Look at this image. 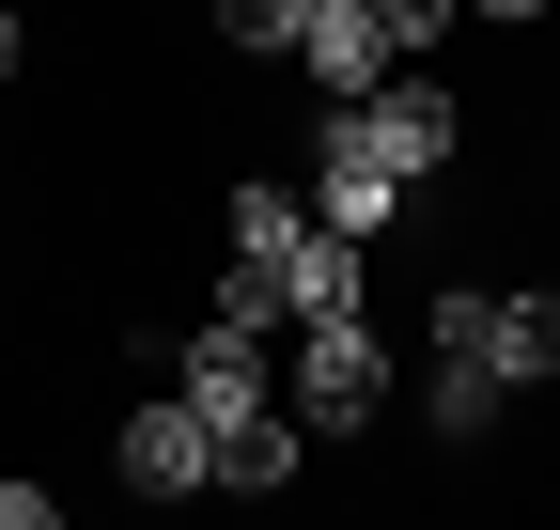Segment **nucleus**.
<instances>
[{"label":"nucleus","instance_id":"obj_9","mask_svg":"<svg viewBox=\"0 0 560 530\" xmlns=\"http://www.w3.org/2000/svg\"><path fill=\"white\" fill-rule=\"evenodd\" d=\"M296 32H312V0H219V47H249V62H296Z\"/></svg>","mask_w":560,"mask_h":530},{"label":"nucleus","instance_id":"obj_4","mask_svg":"<svg viewBox=\"0 0 560 530\" xmlns=\"http://www.w3.org/2000/svg\"><path fill=\"white\" fill-rule=\"evenodd\" d=\"M296 469H312V422H280V390L219 422V499H280Z\"/></svg>","mask_w":560,"mask_h":530},{"label":"nucleus","instance_id":"obj_8","mask_svg":"<svg viewBox=\"0 0 560 530\" xmlns=\"http://www.w3.org/2000/svg\"><path fill=\"white\" fill-rule=\"evenodd\" d=\"M482 422H499V359H452V344H436V437L467 452Z\"/></svg>","mask_w":560,"mask_h":530},{"label":"nucleus","instance_id":"obj_11","mask_svg":"<svg viewBox=\"0 0 560 530\" xmlns=\"http://www.w3.org/2000/svg\"><path fill=\"white\" fill-rule=\"evenodd\" d=\"M482 312H499V297H482V281H452L436 312H420V344H452V359H482Z\"/></svg>","mask_w":560,"mask_h":530},{"label":"nucleus","instance_id":"obj_7","mask_svg":"<svg viewBox=\"0 0 560 530\" xmlns=\"http://www.w3.org/2000/svg\"><path fill=\"white\" fill-rule=\"evenodd\" d=\"M482 359H499V390H545L560 375V281H514L482 312Z\"/></svg>","mask_w":560,"mask_h":530},{"label":"nucleus","instance_id":"obj_1","mask_svg":"<svg viewBox=\"0 0 560 530\" xmlns=\"http://www.w3.org/2000/svg\"><path fill=\"white\" fill-rule=\"evenodd\" d=\"M389 406V344H374V312H296V422L312 437H359Z\"/></svg>","mask_w":560,"mask_h":530},{"label":"nucleus","instance_id":"obj_6","mask_svg":"<svg viewBox=\"0 0 560 530\" xmlns=\"http://www.w3.org/2000/svg\"><path fill=\"white\" fill-rule=\"evenodd\" d=\"M280 312H374V250L312 219L296 250H280Z\"/></svg>","mask_w":560,"mask_h":530},{"label":"nucleus","instance_id":"obj_14","mask_svg":"<svg viewBox=\"0 0 560 530\" xmlns=\"http://www.w3.org/2000/svg\"><path fill=\"white\" fill-rule=\"evenodd\" d=\"M0 79H16V0H0Z\"/></svg>","mask_w":560,"mask_h":530},{"label":"nucleus","instance_id":"obj_3","mask_svg":"<svg viewBox=\"0 0 560 530\" xmlns=\"http://www.w3.org/2000/svg\"><path fill=\"white\" fill-rule=\"evenodd\" d=\"M389 62H405V47H389V16H374V0H312V32H296V79H312L327 110H342V94H374Z\"/></svg>","mask_w":560,"mask_h":530},{"label":"nucleus","instance_id":"obj_5","mask_svg":"<svg viewBox=\"0 0 560 530\" xmlns=\"http://www.w3.org/2000/svg\"><path fill=\"white\" fill-rule=\"evenodd\" d=\"M172 390H187L202 422H234V406H265V327H234V312H202V327H187V375H172Z\"/></svg>","mask_w":560,"mask_h":530},{"label":"nucleus","instance_id":"obj_10","mask_svg":"<svg viewBox=\"0 0 560 530\" xmlns=\"http://www.w3.org/2000/svg\"><path fill=\"white\" fill-rule=\"evenodd\" d=\"M219 312H234V327H296V312H280V265H265V250H234V265H219Z\"/></svg>","mask_w":560,"mask_h":530},{"label":"nucleus","instance_id":"obj_12","mask_svg":"<svg viewBox=\"0 0 560 530\" xmlns=\"http://www.w3.org/2000/svg\"><path fill=\"white\" fill-rule=\"evenodd\" d=\"M374 16H389V47H405V62H420V47H436V32H452V16H467V0H374Z\"/></svg>","mask_w":560,"mask_h":530},{"label":"nucleus","instance_id":"obj_2","mask_svg":"<svg viewBox=\"0 0 560 530\" xmlns=\"http://www.w3.org/2000/svg\"><path fill=\"white\" fill-rule=\"evenodd\" d=\"M125 484H140V499H219V422H202L187 390L125 406Z\"/></svg>","mask_w":560,"mask_h":530},{"label":"nucleus","instance_id":"obj_13","mask_svg":"<svg viewBox=\"0 0 560 530\" xmlns=\"http://www.w3.org/2000/svg\"><path fill=\"white\" fill-rule=\"evenodd\" d=\"M467 16H499V32H529V16H545V0H467Z\"/></svg>","mask_w":560,"mask_h":530}]
</instances>
